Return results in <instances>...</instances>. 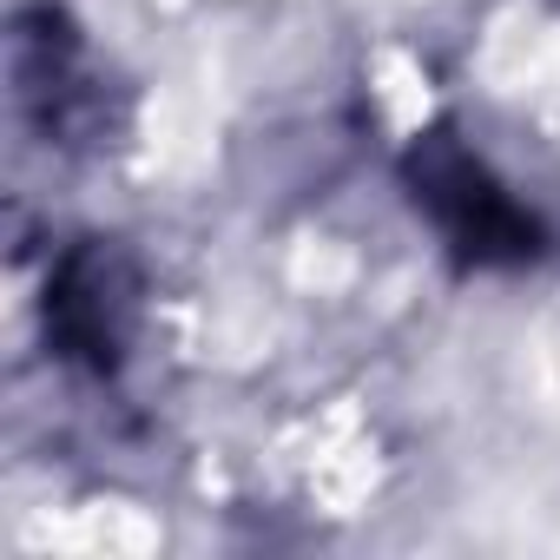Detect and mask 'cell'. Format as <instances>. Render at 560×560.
<instances>
[{"label":"cell","instance_id":"1","mask_svg":"<svg viewBox=\"0 0 560 560\" xmlns=\"http://www.w3.org/2000/svg\"><path fill=\"white\" fill-rule=\"evenodd\" d=\"M396 178H402L409 205L429 218V231L442 237V250L462 270H527V264H540L553 250L540 211L448 119L422 126L402 145Z\"/></svg>","mask_w":560,"mask_h":560},{"label":"cell","instance_id":"3","mask_svg":"<svg viewBox=\"0 0 560 560\" xmlns=\"http://www.w3.org/2000/svg\"><path fill=\"white\" fill-rule=\"evenodd\" d=\"M8 80H14L21 119H27L47 145H60V152L106 145V132H113L106 80H100V67H93L80 27L54 8V0L14 14V34H8Z\"/></svg>","mask_w":560,"mask_h":560},{"label":"cell","instance_id":"2","mask_svg":"<svg viewBox=\"0 0 560 560\" xmlns=\"http://www.w3.org/2000/svg\"><path fill=\"white\" fill-rule=\"evenodd\" d=\"M145 324V270L126 237H73L40 291V330L54 363L106 383L132 363Z\"/></svg>","mask_w":560,"mask_h":560}]
</instances>
